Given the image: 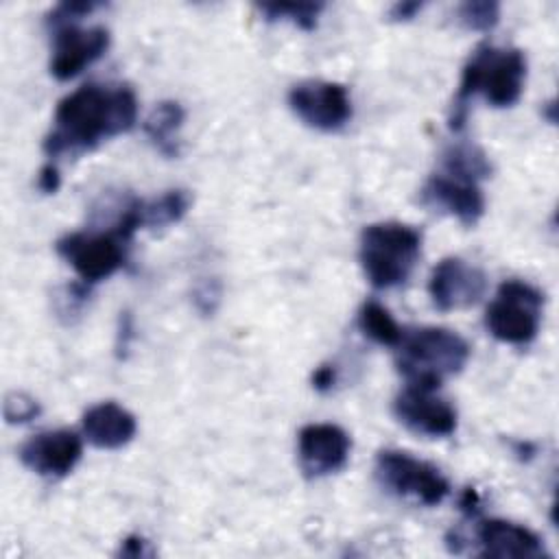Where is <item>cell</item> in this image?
I'll return each mask as SVG.
<instances>
[{"instance_id": "3957f363", "label": "cell", "mask_w": 559, "mask_h": 559, "mask_svg": "<svg viewBox=\"0 0 559 559\" xmlns=\"http://www.w3.org/2000/svg\"><path fill=\"white\" fill-rule=\"evenodd\" d=\"M395 347V365L406 384L430 391H437L450 376H456L469 358V345L463 336L432 325L402 332Z\"/></svg>"}, {"instance_id": "7402d4cb", "label": "cell", "mask_w": 559, "mask_h": 559, "mask_svg": "<svg viewBox=\"0 0 559 559\" xmlns=\"http://www.w3.org/2000/svg\"><path fill=\"white\" fill-rule=\"evenodd\" d=\"M498 17H500L498 2L474 0L459 7V20L474 31H489L491 26H496Z\"/></svg>"}, {"instance_id": "484cf974", "label": "cell", "mask_w": 559, "mask_h": 559, "mask_svg": "<svg viewBox=\"0 0 559 559\" xmlns=\"http://www.w3.org/2000/svg\"><path fill=\"white\" fill-rule=\"evenodd\" d=\"M419 9H421L419 2H400L391 9V17L393 20H411Z\"/></svg>"}, {"instance_id": "d6986e66", "label": "cell", "mask_w": 559, "mask_h": 559, "mask_svg": "<svg viewBox=\"0 0 559 559\" xmlns=\"http://www.w3.org/2000/svg\"><path fill=\"white\" fill-rule=\"evenodd\" d=\"M358 328L371 341H376L380 345H389V347H395L404 332L397 325V321L391 317V312L373 299L365 301L362 308L358 310Z\"/></svg>"}, {"instance_id": "30bf717a", "label": "cell", "mask_w": 559, "mask_h": 559, "mask_svg": "<svg viewBox=\"0 0 559 559\" xmlns=\"http://www.w3.org/2000/svg\"><path fill=\"white\" fill-rule=\"evenodd\" d=\"M487 290L483 269L467 264L461 258H443L430 273L428 293L439 310H456L474 306Z\"/></svg>"}, {"instance_id": "6da1fadb", "label": "cell", "mask_w": 559, "mask_h": 559, "mask_svg": "<svg viewBox=\"0 0 559 559\" xmlns=\"http://www.w3.org/2000/svg\"><path fill=\"white\" fill-rule=\"evenodd\" d=\"M135 118L138 98L129 85H81L59 100L44 151L48 157L92 151L103 140L129 131Z\"/></svg>"}, {"instance_id": "4fadbf2b", "label": "cell", "mask_w": 559, "mask_h": 559, "mask_svg": "<svg viewBox=\"0 0 559 559\" xmlns=\"http://www.w3.org/2000/svg\"><path fill=\"white\" fill-rule=\"evenodd\" d=\"M83 452L81 437L74 430H44L33 435L20 448V461L39 476H66L74 469Z\"/></svg>"}, {"instance_id": "44dd1931", "label": "cell", "mask_w": 559, "mask_h": 559, "mask_svg": "<svg viewBox=\"0 0 559 559\" xmlns=\"http://www.w3.org/2000/svg\"><path fill=\"white\" fill-rule=\"evenodd\" d=\"M260 13L266 15V20H290L299 28H314L317 15L321 13L323 4L314 2H280V4H258Z\"/></svg>"}, {"instance_id": "d4e9b609", "label": "cell", "mask_w": 559, "mask_h": 559, "mask_svg": "<svg viewBox=\"0 0 559 559\" xmlns=\"http://www.w3.org/2000/svg\"><path fill=\"white\" fill-rule=\"evenodd\" d=\"M37 186L44 190V192H55L59 188V173L52 164L44 166L41 173H39V179H37Z\"/></svg>"}, {"instance_id": "9a60e30c", "label": "cell", "mask_w": 559, "mask_h": 559, "mask_svg": "<svg viewBox=\"0 0 559 559\" xmlns=\"http://www.w3.org/2000/svg\"><path fill=\"white\" fill-rule=\"evenodd\" d=\"M478 555L498 559H537L544 557V544L531 528L509 520H483L476 528Z\"/></svg>"}, {"instance_id": "8992f818", "label": "cell", "mask_w": 559, "mask_h": 559, "mask_svg": "<svg viewBox=\"0 0 559 559\" xmlns=\"http://www.w3.org/2000/svg\"><path fill=\"white\" fill-rule=\"evenodd\" d=\"M133 238L127 236L120 225L105 231H74L57 240V253L76 271L85 282H100L114 275L127 262V249Z\"/></svg>"}, {"instance_id": "cb8c5ba5", "label": "cell", "mask_w": 559, "mask_h": 559, "mask_svg": "<svg viewBox=\"0 0 559 559\" xmlns=\"http://www.w3.org/2000/svg\"><path fill=\"white\" fill-rule=\"evenodd\" d=\"M334 380H336V371H334V367H330V365H323V367H319V369L312 373V384H314V389H319V391L332 389Z\"/></svg>"}, {"instance_id": "ac0fdd59", "label": "cell", "mask_w": 559, "mask_h": 559, "mask_svg": "<svg viewBox=\"0 0 559 559\" xmlns=\"http://www.w3.org/2000/svg\"><path fill=\"white\" fill-rule=\"evenodd\" d=\"M441 162H443V173L461 177V179H469L476 183L480 179L489 177V173H491V164H489L487 155L476 144H452L443 153Z\"/></svg>"}, {"instance_id": "7c38bea8", "label": "cell", "mask_w": 559, "mask_h": 559, "mask_svg": "<svg viewBox=\"0 0 559 559\" xmlns=\"http://www.w3.org/2000/svg\"><path fill=\"white\" fill-rule=\"evenodd\" d=\"M395 417L413 432L426 437H448L456 430V411L435 391L408 386L393 402Z\"/></svg>"}, {"instance_id": "9c48e42d", "label": "cell", "mask_w": 559, "mask_h": 559, "mask_svg": "<svg viewBox=\"0 0 559 559\" xmlns=\"http://www.w3.org/2000/svg\"><path fill=\"white\" fill-rule=\"evenodd\" d=\"M109 46V31L105 26L83 28L76 22L55 26L50 72L59 81L74 79L87 66L103 57Z\"/></svg>"}, {"instance_id": "ffe728a7", "label": "cell", "mask_w": 559, "mask_h": 559, "mask_svg": "<svg viewBox=\"0 0 559 559\" xmlns=\"http://www.w3.org/2000/svg\"><path fill=\"white\" fill-rule=\"evenodd\" d=\"M190 207V194L186 190H168L159 199L144 201V227H166L177 223Z\"/></svg>"}, {"instance_id": "52a82bcc", "label": "cell", "mask_w": 559, "mask_h": 559, "mask_svg": "<svg viewBox=\"0 0 559 559\" xmlns=\"http://www.w3.org/2000/svg\"><path fill=\"white\" fill-rule=\"evenodd\" d=\"M376 476L391 493L426 507L443 502L450 493L445 476L432 463L402 450H382L376 459Z\"/></svg>"}, {"instance_id": "2e32d148", "label": "cell", "mask_w": 559, "mask_h": 559, "mask_svg": "<svg viewBox=\"0 0 559 559\" xmlns=\"http://www.w3.org/2000/svg\"><path fill=\"white\" fill-rule=\"evenodd\" d=\"M135 430V417L116 402H100L83 415V435L96 448H122L133 439Z\"/></svg>"}, {"instance_id": "8fae6325", "label": "cell", "mask_w": 559, "mask_h": 559, "mask_svg": "<svg viewBox=\"0 0 559 559\" xmlns=\"http://www.w3.org/2000/svg\"><path fill=\"white\" fill-rule=\"evenodd\" d=\"M352 441L336 424H308L299 430L297 454L306 476L319 478L345 467Z\"/></svg>"}, {"instance_id": "7a4b0ae2", "label": "cell", "mask_w": 559, "mask_h": 559, "mask_svg": "<svg viewBox=\"0 0 559 559\" xmlns=\"http://www.w3.org/2000/svg\"><path fill=\"white\" fill-rule=\"evenodd\" d=\"M526 79V59L518 48H496L480 44L467 59L454 96L450 127L461 131L467 118V103L474 94L493 107H511L520 100Z\"/></svg>"}, {"instance_id": "ba28073f", "label": "cell", "mask_w": 559, "mask_h": 559, "mask_svg": "<svg viewBox=\"0 0 559 559\" xmlns=\"http://www.w3.org/2000/svg\"><path fill=\"white\" fill-rule=\"evenodd\" d=\"M293 114L312 129L336 131L352 118L347 90L334 81H301L288 94Z\"/></svg>"}, {"instance_id": "277c9868", "label": "cell", "mask_w": 559, "mask_h": 559, "mask_svg": "<svg viewBox=\"0 0 559 559\" xmlns=\"http://www.w3.org/2000/svg\"><path fill=\"white\" fill-rule=\"evenodd\" d=\"M419 253L421 236L404 223H371L360 234L358 260L373 288L404 284L411 277Z\"/></svg>"}, {"instance_id": "4316f807", "label": "cell", "mask_w": 559, "mask_h": 559, "mask_svg": "<svg viewBox=\"0 0 559 559\" xmlns=\"http://www.w3.org/2000/svg\"><path fill=\"white\" fill-rule=\"evenodd\" d=\"M120 552H122V555H133V557L144 555V539H140V537H129V539H124V546L120 548Z\"/></svg>"}, {"instance_id": "5b68a950", "label": "cell", "mask_w": 559, "mask_h": 559, "mask_svg": "<svg viewBox=\"0 0 559 559\" xmlns=\"http://www.w3.org/2000/svg\"><path fill=\"white\" fill-rule=\"evenodd\" d=\"M542 304L544 295L535 286L522 280H507L485 310V325L502 343L526 345L539 332Z\"/></svg>"}, {"instance_id": "603a6c76", "label": "cell", "mask_w": 559, "mask_h": 559, "mask_svg": "<svg viewBox=\"0 0 559 559\" xmlns=\"http://www.w3.org/2000/svg\"><path fill=\"white\" fill-rule=\"evenodd\" d=\"M39 415V404L26 393H11L4 400V417L9 424H26Z\"/></svg>"}, {"instance_id": "5bb4252c", "label": "cell", "mask_w": 559, "mask_h": 559, "mask_svg": "<svg viewBox=\"0 0 559 559\" xmlns=\"http://www.w3.org/2000/svg\"><path fill=\"white\" fill-rule=\"evenodd\" d=\"M421 203L456 216L463 225H474L485 212V197L478 183L448 173H437L424 183Z\"/></svg>"}, {"instance_id": "e0dca14e", "label": "cell", "mask_w": 559, "mask_h": 559, "mask_svg": "<svg viewBox=\"0 0 559 559\" xmlns=\"http://www.w3.org/2000/svg\"><path fill=\"white\" fill-rule=\"evenodd\" d=\"M183 107L175 100L159 103L144 122V131L148 140L155 144L159 153L166 157L179 155V131L183 124Z\"/></svg>"}]
</instances>
